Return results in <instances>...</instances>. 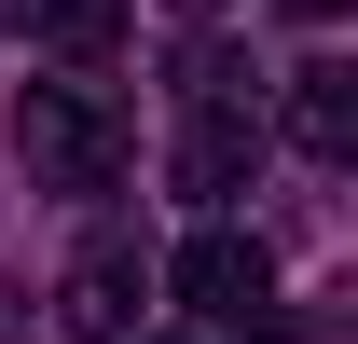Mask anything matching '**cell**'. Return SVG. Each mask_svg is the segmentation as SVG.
I'll return each instance as SVG.
<instances>
[{"label":"cell","instance_id":"obj_1","mask_svg":"<svg viewBox=\"0 0 358 344\" xmlns=\"http://www.w3.org/2000/svg\"><path fill=\"white\" fill-rule=\"evenodd\" d=\"M14 152H28V179H42V193H110V179H124V152H138V124H124L96 83H28Z\"/></svg>","mask_w":358,"mask_h":344},{"label":"cell","instance_id":"obj_2","mask_svg":"<svg viewBox=\"0 0 358 344\" xmlns=\"http://www.w3.org/2000/svg\"><path fill=\"white\" fill-rule=\"evenodd\" d=\"M166 289L234 344V331H262V317H275V248H262V234H234V220H207V234L166 261Z\"/></svg>","mask_w":358,"mask_h":344},{"label":"cell","instance_id":"obj_3","mask_svg":"<svg viewBox=\"0 0 358 344\" xmlns=\"http://www.w3.org/2000/svg\"><path fill=\"white\" fill-rule=\"evenodd\" d=\"M138 303H152L138 234H96V248L55 275V331H83V344H138Z\"/></svg>","mask_w":358,"mask_h":344},{"label":"cell","instance_id":"obj_4","mask_svg":"<svg viewBox=\"0 0 358 344\" xmlns=\"http://www.w3.org/2000/svg\"><path fill=\"white\" fill-rule=\"evenodd\" d=\"M248 166H262V110L193 96V124H179V193H193V207H221V193H248Z\"/></svg>","mask_w":358,"mask_h":344},{"label":"cell","instance_id":"obj_5","mask_svg":"<svg viewBox=\"0 0 358 344\" xmlns=\"http://www.w3.org/2000/svg\"><path fill=\"white\" fill-rule=\"evenodd\" d=\"M289 152H317V166H345L358 152V69H289Z\"/></svg>","mask_w":358,"mask_h":344},{"label":"cell","instance_id":"obj_6","mask_svg":"<svg viewBox=\"0 0 358 344\" xmlns=\"http://www.w3.org/2000/svg\"><path fill=\"white\" fill-rule=\"evenodd\" d=\"M28 42L69 55V69H96V55L124 42V0H28Z\"/></svg>","mask_w":358,"mask_h":344},{"label":"cell","instance_id":"obj_7","mask_svg":"<svg viewBox=\"0 0 358 344\" xmlns=\"http://www.w3.org/2000/svg\"><path fill=\"white\" fill-rule=\"evenodd\" d=\"M289 14H345V0H289Z\"/></svg>","mask_w":358,"mask_h":344},{"label":"cell","instance_id":"obj_8","mask_svg":"<svg viewBox=\"0 0 358 344\" xmlns=\"http://www.w3.org/2000/svg\"><path fill=\"white\" fill-rule=\"evenodd\" d=\"M152 344H193V331H152Z\"/></svg>","mask_w":358,"mask_h":344}]
</instances>
